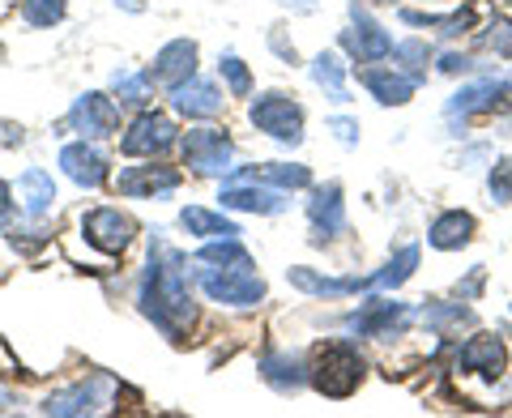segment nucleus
Listing matches in <instances>:
<instances>
[{"instance_id": "nucleus-1", "label": "nucleus", "mask_w": 512, "mask_h": 418, "mask_svg": "<svg viewBox=\"0 0 512 418\" xmlns=\"http://www.w3.org/2000/svg\"><path fill=\"white\" fill-rule=\"evenodd\" d=\"M141 316L154 320V329H163L171 342H180L192 325V295H188V261L180 248H171L163 231L154 235V248H150V265H146V278H141Z\"/></svg>"}, {"instance_id": "nucleus-2", "label": "nucleus", "mask_w": 512, "mask_h": 418, "mask_svg": "<svg viewBox=\"0 0 512 418\" xmlns=\"http://www.w3.org/2000/svg\"><path fill=\"white\" fill-rule=\"evenodd\" d=\"M367 363L363 355L350 342H325L312 350V363H308V380L320 397H350L363 384Z\"/></svg>"}, {"instance_id": "nucleus-3", "label": "nucleus", "mask_w": 512, "mask_h": 418, "mask_svg": "<svg viewBox=\"0 0 512 418\" xmlns=\"http://www.w3.org/2000/svg\"><path fill=\"white\" fill-rule=\"evenodd\" d=\"M248 120L256 133H269L282 146H299L303 141V107L295 103V94H282V90H269L261 94L252 107H248Z\"/></svg>"}, {"instance_id": "nucleus-4", "label": "nucleus", "mask_w": 512, "mask_h": 418, "mask_svg": "<svg viewBox=\"0 0 512 418\" xmlns=\"http://www.w3.org/2000/svg\"><path fill=\"white\" fill-rule=\"evenodd\" d=\"M201 291L214 303H227V308H256L265 299V282L256 278L252 269H197Z\"/></svg>"}, {"instance_id": "nucleus-5", "label": "nucleus", "mask_w": 512, "mask_h": 418, "mask_svg": "<svg viewBox=\"0 0 512 418\" xmlns=\"http://www.w3.org/2000/svg\"><path fill=\"white\" fill-rule=\"evenodd\" d=\"M180 146H184V163L197 171V175H222V171H231L235 141L222 133V128H192Z\"/></svg>"}, {"instance_id": "nucleus-6", "label": "nucleus", "mask_w": 512, "mask_h": 418, "mask_svg": "<svg viewBox=\"0 0 512 418\" xmlns=\"http://www.w3.org/2000/svg\"><path fill=\"white\" fill-rule=\"evenodd\" d=\"M508 359H512V355H508L504 337H495V333H474L470 342L457 350V372L495 384V380L508 372Z\"/></svg>"}, {"instance_id": "nucleus-7", "label": "nucleus", "mask_w": 512, "mask_h": 418, "mask_svg": "<svg viewBox=\"0 0 512 418\" xmlns=\"http://www.w3.org/2000/svg\"><path fill=\"white\" fill-rule=\"evenodd\" d=\"M111 393H116V380L103 376V372H94L90 380L82 384H73V389H60L52 397H43V414H99L107 410V401Z\"/></svg>"}, {"instance_id": "nucleus-8", "label": "nucleus", "mask_w": 512, "mask_h": 418, "mask_svg": "<svg viewBox=\"0 0 512 418\" xmlns=\"http://www.w3.org/2000/svg\"><path fill=\"white\" fill-rule=\"evenodd\" d=\"M171 146H175V120L163 116V111H141L120 141V150L128 158H154V154H167Z\"/></svg>"}, {"instance_id": "nucleus-9", "label": "nucleus", "mask_w": 512, "mask_h": 418, "mask_svg": "<svg viewBox=\"0 0 512 418\" xmlns=\"http://www.w3.org/2000/svg\"><path fill=\"white\" fill-rule=\"evenodd\" d=\"M410 325V303L402 299H367L359 312L346 316V329L359 337H393Z\"/></svg>"}, {"instance_id": "nucleus-10", "label": "nucleus", "mask_w": 512, "mask_h": 418, "mask_svg": "<svg viewBox=\"0 0 512 418\" xmlns=\"http://www.w3.org/2000/svg\"><path fill=\"white\" fill-rule=\"evenodd\" d=\"M500 107H512V82H474L466 90H457L444 111L448 120L461 116V124H466L474 116H495Z\"/></svg>"}, {"instance_id": "nucleus-11", "label": "nucleus", "mask_w": 512, "mask_h": 418, "mask_svg": "<svg viewBox=\"0 0 512 418\" xmlns=\"http://www.w3.org/2000/svg\"><path fill=\"white\" fill-rule=\"evenodd\" d=\"M82 231H86V239H90L94 248L124 252L128 244H133V235H137V222L128 218V214H120V209L103 205V209H90V214L82 218Z\"/></svg>"}, {"instance_id": "nucleus-12", "label": "nucleus", "mask_w": 512, "mask_h": 418, "mask_svg": "<svg viewBox=\"0 0 512 418\" xmlns=\"http://www.w3.org/2000/svg\"><path fill=\"white\" fill-rule=\"evenodd\" d=\"M120 197H167V192L180 188V171L167 163H146V167H124L116 180Z\"/></svg>"}, {"instance_id": "nucleus-13", "label": "nucleus", "mask_w": 512, "mask_h": 418, "mask_svg": "<svg viewBox=\"0 0 512 418\" xmlns=\"http://www.w3.org/2000/svg\"><path fill=\"white\" fill-rule=\"evenodd\" d=\"M69 124L77 128L82 137L99 141V137H111L120 128V107L107 99V94H82L69 111Z\"/></svg>"}, {"instance_id": "nucleus-14", "label": "nucleus", "mask_w": 512, "mask_h": 418, "mask_svg": "<svg viewBox=\"0 0 512 418\" xmlns=\"http://www.w3.org/2000/svg\"><path fill=\"white\" fill-rule=\"evenodd\" d=\"M60 167H64V175H69L77 188H99V184L111 180L107 154L99 146H86V141H73V146H64L60 150Z\"/></svg>"}, {"instance_id": "nucleus-15", "label": "nucleus", "mask_w": 512, "mask_h": 418, "mask_svg": "<svg viewBox=\"0 0 512 418\" xmlns=\"http://www.w3.org/2000/svg\"><path fill=\"white\" fill-rule=\"evenodd\" d=\"M350 13H355V30H346V35H342V47H346V52L355 56L359 64H376V60H384V56H389V52H393V39H389V30H384V26H376V22H367L359 5L350 9Z\"/></svg>"}, {"instance_id": "nucleus-16", "label": "nucleus", "mask_w": 512, "mask_h": 418, "mask_svg": "<svg viewBox=\"0 0 512 418\" xmlns=\"http://www.w3.org/2000/svg\"><path fill=\"white\" fill-rule=\"evenodd\" d=\"M150 77L158 86H171V90L180 82H188V77H197V43L192 39H171L163 52L154 56Z\"/></svg>"}, {"instance_id": "nucleus-17", "label": "nucleus", "mask_w": 512, "mask_h": 418, "mask_svg": "<svg viewBox=\"0 0 512 418\" xmlns=\"http://www.w3.org/2000/svg\"><path fill=\"white\" fill-rule=\"evenodd\" d=\"M308 218H312V235L316 244L342 235L346 231V205H342V184H325L312 192V205H308Z\"/></svg>"}, {"instance_id": "nucleus-18", "label": "nucleus", "mask_w": 512, "mask_h": 418, "mask_svg": "<svg viewBox=\"0 0 512 418\" xmlns=\"http://www.w3.org/2000/svg\"><path fill=\"white\" fill-rule=\"evenodd\" d=\"M222 90L214 86V82H201V77H188V82H180L171 90V107L180 111V116H188V120H210V116H218L222 111Z\"/></svg>"}, {"instance_id": "nucleus-19", "label": "nucleus", "mask_w": 512, "mask_h": 418, "mask_svg": "<svg viewBox=\"0 0 512 418\" xmlns=\"http://www.w3.org/2000/svg\"><path fill=\"white\" fill-rule=\"evenodd\" d=\"M291 286H299L303 295H316V299H342V295H359V291H372V278H325L316 269H286Z\"/></svg>"}, {"instance_id": "nucleus-20", "label": "nucleus", "mask_w": 512, "mask_h": 418, "mask_svg": "<svg viewBox=\"0 0 512 418\" xmlns=\"http://www.w3.org/2000/svg\"><path fill=\"white\" fill-rule=\"evenodd\" d=\"M222 209H239V214H282L286 197L278 188H261V184H227L222 188Z\"/></svg>"}, {"instance_id": "nucleus-21", "label": "nucleus", "mask_w": 512, "mask_h": 418, "mask_svg": "<svg viewBox=\"0 0 512 418\" xmlns=\"http://www.w3.org/2000/svg\"><path fill=\"white\" fill-rule=\"evenodd\" d=\"M359 82L384 107H402V103H410V94H414V82H410L402 69H363Z\"/></svg>"}, {"instance_id": "nucleus-22", "label": "nucleus", "mask_w": 512, "mask_h": 418, "mask_svg": "<svg viewBox=\"0 0 512 418\" xmlns=\"http://www.w3.org/2000/svg\"><path fill=\"white\" fill-rule=\"evenodd\" d=\"M470 239H474V214H466V209H448L427 231V244L440 252H457V248H466Z\"/></svg>"}, {"instance_id": "nucleus-23", "label": "nucleus", "mask_w": 512, "mask_h": 418, "mask_svg": "<svg viewBox=\"0 0 512 418\" xmlns=\"http://www.w3.org/2000/svg\"><path fill=\"white\" fill-rule=\"evenodd\" d=\"M18 192H22V209H26V218H43V214H52V205H56V180H52V175H47L43 167L22 171Z\"/></svg>"}, {"instance_id": "nucleus-24", "label": "nucleus", "mask_w": 512, "mask_h": 418, "mask_svg": "<svg viewBox=\"0 0 512 418\" xmlns=\"http://www.w3.org/2000/svg\"><path fill=\"white\" fill-rule=\"evenodd\" d=\"M180 227L197 239H235L239 227L227 218V214H214V209H201V205H188L180 214Z\"/></svg>"}, {"instance_id": "nucleus-25", "label": "nucleus", "mask_w": 512, "mask_h": 418, "mask_svg": "<svg viewBox=\"0 0 512 418\" xmlns=\"http://www.w3.org/2000/svg\"><path fill=\"white\" fill-rule=\"evenodd\" d=\"M197 265H210V269H252V256L248 248L235 239H214V244L197 248Z\"/></svg>"}, {"instance_id": "nucleus-26", "label": "nucleus", "mask_w": 512, "mask_h": 418, "mask_svg": "<svg viewBox=\"0 0 512 418\" xmlns=\"http://www.w3.org/2000/svg\"><path fill=\"white\" fill-rule=\"evenodd\" d=\"M423 325L431 333H461V329H470L474 325V312L470 308H461V303H427V312H423Z\"/></svg>"}, {"instance_id": "nucleus-27", "label": "nucleus", "mask_w": 512, "mask_h": 418, "mask_svg": "<svg viewBox=\"0 0 512 418\" xmlns=\"http://www.w3.org/2000/svg\"><path fill=\"white\" fill-rule=\"evenodd\" d=\"M261 376H265V384H274L278 393H299L303 380H308V372H303L295 359H286V355H265L261 359Z\"/></svg>"}, {"instance_id": "nucleus-28", "label": "nucleus", "mask_w": 512, "mask_h": 418, "mask_svg": "<svg viewBox=\"0 0 512 418\" xmlns=\"http://www.w3.org/2000/svg\"><path fill=\"white\" fill-rule=\"evenodd\" d=\"M312 77H316V86H325L329 90V99L333 103H350V90H346V64L333 56V52H320L312 60Z\"/></svg>"}, {"instance_id": "nucleus-29", "label": "nucleus", "mask_w": 512, "mask_h": 418, "mask_svg": "<svg viewBox=\"0 0 512 418\" xmlns=\"http://www.w3.org/2000/svg\"><path fill=\"white\" fill-rule=\"evenodd\" d=\"M244 175V180H256V175H261L265 184H274V188H308L312 184V171L308 167H299V163H265L261 171H239Z\"/></svg>"}, {"instance_id": "nucleus-30", "label": "nucleus", "mask_w": 512, "mask_h": 418, "mask_svg": "<svg viewBox=\"0 0 512 418\" xmlns=\"http://www.w3.org/2000/svg\"><path fill=\"white\" fill-rule=\"evenodd\" d=\"M393 60H397V69H402L414 86L427 77V60H431V47L427 43H419V39H406V43H393V52H389Z\"/></svg>"}, {"instance_id": "nucleus-31", "label": "nucleus", "mask_w": 512, "mask_h": 418, "mask_svg": "<svg viewBox=\"0 0 512 418\" xmlns=\"http://www.w3.org/2000/svg\"><path fill=\"white\" fill-rule=\"evenodd\" d=\"M150 86H154L150 73H133V69H116V73H111V90H116L120 103L141 107V103L150 99Z\"/></svg>"}, {"instance_id": "nucleus-32", "label": "nucleus", "mask_w": 512, "mask_h": 418, "mask_svg": "<svg viewBox=\"0 0 512 418\" xmlns=\"http://www.w3.org/2000/svg\"><path fill=\"white\" fill-rule=\"evenodd\" d=\"M414 265H419V248H402V252H397L393 256V261L389 265H384L380 273H372V286H380V291H393V286H402L406 278H410V273H414Z\"/></svg>"}, {"instance_id": "nucleus-33", "label": "nucleus", "mask_w": 512, "mask_h": 418, "mask_svg": "<svg viewBox=\"0 0 512 418\" xmlns=\"http://www.w3.org/2000/svg\"><path fill=\"white\" fill-rule=\"evenodd\" d=\"M218 73L227 77V86H231L235 99H248V94H252V73H248V64L239 60V56H222L218 60Z\"/></svg>"}, {"instance_id": "nucleus-34", "label": "nucleus", "mask_w": 512, "mask_h": 418, "mask_svg": "<svg viewBox=\"0 0 512 418\" xmlns=\"http://www.w3.org/2000/svg\"><path fill=\"white\" fill-rule=\"evenodd\" d=\"M487 188H491V201L512 205V158H500V163H491Z\"/></svg>"}, {"instance_id": "nucleus-35", "label": "nucleus", "mask_w": 512, "mask_h": 418, "mask_svg": "<svg viewBox=\"0 0 512 418\" xmlns=\"http://www.w3.org/2000/svg\"><path fill=\"white\" fill-rule=\"evenodd\" d=\"M60 18H64V0H26V22L30 26L47 30V26H56Z\"/></svg>"}, {"instance_id": "nucleus-36", "label": "nucleus", "mask_w": 512, "mask_h": 418, "mask_svg": "<svg viewBox=\"0 0 512 418\" xmlns=\"http://www.w3.org/2000/svg\"><path fill=\"white\" fill-rule=\"evenodd\" d=\"M487 47H491V52H500V56H512V26L508 22H495L491 35H487Z\"/></svg>"}, {"instance_id": "nucleus-37", "label": "nucleus", "mask_w": 512, "mask_h": 418, "mask_svg": "<svg viewBox=\"0 0 512 418\" xmlns=\"http://www.w3.org/2000/svg\"><path fill=\"white\" fill-rule=\"evenodd\" d=\"M329 133H338L342 146H359V124L346 120V116H333V120H329Z\"/></svg>"}, {"instance_id": "nucleus-38", "label": "nucleus", "mask_w": 512, "mask_h": 418, "mask_svg": "<svg viewBox=\"0 0 512 418\" xmlns=\"http://www.w3.org/2000/svg\"><path fill=\"white\" fill-rule=\"evenodd\" d=\"M470 69H474V60H470V56H461V52L440 56V73H470Z\"/></svg>"}, {"instance_id": "nucleus-39", "label": "nucleus", "mask_w": 512, "mask_h": 418, "mask_svg": "<svg viewBox=\"0 0 512 418\" xmlns=\"http://www.w3.org/2000/svg\"><path fill=\"white\" fill-rule=\"evenodd\" d=\"M478 291H483V265H478L466 282H457V295H461V299H474Z\"/></svg>"}, {"instance_id": "nucleus-40", "label": "nucleus", "mask_w": 512, "mask_h": 418, "mask_svg": "<svg viewBox=\"0 0 512 418\" xmlns=\"http://www.w3.org/2000/svg\"><path fill=\"white\" fill-rule=\"evenodd\" d=\"M22 141V128H13V124H0V146H18Z\"/></svg>"}, {"instance_id": "nucleus-41", "label": "nucleus", "mask_w": 512, "mask_h": 418, "mask_svg": "<svg viewBox=\"0 0 512 418\" xmlns=\"http://www.w3.org/2000/svg\"><path fill=\"white\" fill-rule=\"evenodd\" d=\"M282 5H295L299 13H312V0H282Z\"/></svg>"}, {"instance_id": "nucleus-42", "label": "nucleus", "mask_w": 512, "mask_h": 418, "mask_svg": "<svg viewBox=\"0 0 512 418\" xmlns=\"http://www.w3.org/2000/svg\"><path fill=\"white\" fill-rule=\"evenodd\" d=\"M0 209H13V205H9V184H5V180H0Z\"/></svg>"}, {"instance_id": "nucleus-43", "label": "nucleus", "mask_w": 512, "mask_h": 418, "mask_svg": "<svg viewBox=\"0 0 512 418\" xmlns=\"http://www.w3.org/2000/svg\"><path fill=\"white\" fill-rule=\"evenodd\" d=\"M116 5H124V9H133V13H141L146 5H141V0H116Z\"/></svg>"}, {"instance_id": "nucleus-44", "label": "nucleus", "mask_w": 512, "mask_h": 418, "mask_svg": "<svg viewBox=\"0 0 512 418\" xmlns=\"http://www.w3.org/2000/svg\"><path fill=\"white\" fill-rule=\"evenodd\" d=\"M9 218H13V209H0V227H9Z\"/></svg>"}, {"instance_id": "nucleus-45", "label": "nucleus", "mask_w": 512, "mask_h": 418, "mask_svg": "<svg viewBox=\"0 0 512 418\" xmlns=\"http://www.w3.org/2000/svg\"><path fill=\"white\" fill-rule=\"evenodd\" d=\"M376 5H397V0H376Z\"/></svg>"}, {"instance_id": "nucleus-46", "label": "nucleus", "mask_w": 512, "mask_h": 418, "mask_svg": "<svg viewBox=\"0 0 512 418\" xmlns=\"http://www.w3.org/2000/svg\"><path fill=\"white\" fill-rule=\"evenodd\" d=\"M0 414H5V397H0Z\"/></svg>"}, {"instance_id": "nucleus-47", "label": "nucleus", "mask_w": 512, "mask_h": 418, "mask_svg": "<svg viewBox=\"0 0 512 418\" xmlns=\"http://www.w3.org/2000/svg\"><path fill=\"white\" fill-rule=\"evenodd\" d=\"M0 60H5V47H0Z\"/></svg>"}]
</instances>
